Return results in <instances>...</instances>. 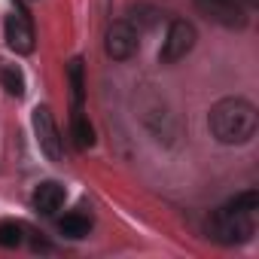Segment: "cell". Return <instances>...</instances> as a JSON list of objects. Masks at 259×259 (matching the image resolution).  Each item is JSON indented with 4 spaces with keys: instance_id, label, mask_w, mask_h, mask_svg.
Returning <instances> with one entry per match:
<instances>
[{
    "instance_id": "cell-14",
    "label": "cell",
    "mask_w": 259,
    "mask_h": 259,
    "mask_svg": "<svg viewBox=\"0 0 259 259\" xmlns=\"http://www.w3.org/2000/svg\"><path fill=\"white\" fill-rule=\"evenodd\" d=\"M226 204H229V207H235V210H247V213H256V210H259V192H256V189L238 192V195H235V198H229Z\"/></svg>"
},
{
    "instance_id": "cell-8",
    "label": "cell",
    "mask_w": 259,
    "mask_h": 259,
    "mask_svg": "<svg viewBox=\"0 0 259 259\" xmlns=\"http://www.w3.org/2000/svg\"><path fill=\"white\" fill-rule=\"evenodd\" d=\"M64 198H67V192H64V186L61 183H55V180H46V183H40L37 189H34V210L37 213H43V217H52L61 204H64Z\"/></svg>"
},
{
    "instance_id": "cell-12",
    "label": "cell",
    "mask_w": 259,
    "mask_h": 259,
    "mask_svg": "<svg viewBox=\"0 0 259 259\" xmlns=\"http://www.w3.org/2000/svg\"><path fill=\"white\" fill-rule=\"evenodd\" d=\"M67 82H70V98H73V110H82V98H85L82 58H73V61L67 64Z\"/></svg>"
},
{
    "instance_id": "cell-10",
    "label": "cell",
    "mask_w": 259,
    "mask_h": 259,
    "mask_svg": "<svg viewBox=\"0 0 259 259\" xmlns=\"http://www.w3.org/2000/svg\"><path fill=\"white\" fill-rule=\"evenodd\" d=\"M70 135H73L76 150H89L95 144V128L82 110H73V116H70Z\"/></svg>"
},
{
    "instance_id": "cell-9",
    "label": "cell",
    "mask_w": 259,
    "mask_h": 259,
    "mask_svg": "<svg viewBox=\"0 0 259 259\" xmlns=\"http://www.w3.org/2000/svg\"><path fill=\"white\" fill-rule=\"evenodd\" d=\"M144 122H147L150 132L156 135V141L174 144V138H177V122H174V116L168 110H150V113H144Z\"/></svg>"
},
{
    "instance_id": "cell-4",
    "label": "cell",
    "mask_w": 259,
    "mask_h": 259,
    "mask_svg": "<svg viewBox=\"0 0 259 259\" xmlns=\"http://www.w3.org/2000/svg\"><path fill=\"white\" fill-rule=\"evenodd\" d=\"M198 34H195V25L186 22V19H174L168 34H165V43H162V52H159V61L162 64H177L180 58H186L195 46Z\"/></svg>"
},
{
    "instance_id": "cell-1",
    "label": "cell",
    "mask_w": 259,
    "mask_h": 259,
    "mask_svg": "<svg viewBox=\"0 0 259 259\" xmlns=\"http://www.w3.org/2000/svg\"><path fill=\"white\" fill-rule=\"evenodd\" d=\"M256 125H259L256 107L244 98H223L210 107V116H207V128H210L213 141L226 147L250 144L256 135Z\"/></svg>"
},
{
    "instance_id": "cell-15",
    "label": "cell",
    "mask_w": 259,
    "mask_h": 259,
    "mask_svg": "<svg viewBox=\"0 0 259 259\" xmlns=\"http://www.w3.org/2000/svg\"><path fill=\"white\" fill-rule=\"evenodd\" d=\"M22 244V226L13 220L0 223V247H19Z\"/></svg>"
},
{
    "instance_id": "cell-11",
    "label": "cell",
    "mask_w": 259,
    "mask_h": 259,
    "mask_svg": "<svg viewBox=\"0 0 259 259\" xmlns=\"http://www.w3.org/2000/svg\"><path fill=\"white\" fill-rule=\"evenodd\" d=\"M89 229H92V220H89L85 213H67V217L58 220V232H61L64 238H73V241L85 238Z\"/></svg>"
},
{
    "instance_id": "cell-7",
    "label": "cell",
    "mask_w": 259,
    "mask_h": 259,
    "mask_svg": "<svg viewBox=\"0 0 259 259\" xmlns=\"http://www.w3.org/2000/svg\"><path fill=\"white\" fill-rule=\"evenodd\" d=\"M138 40H141V34L135 31V25L125 22V19H119V22H113L107 28L104 49H107V55L113 61H128V58L138 52Z\"/></svg>"
},
{
    "instance_id": "cell-13",
    "label": "cell",
    "mask_w": 259,
    "mask_h": 259,
    "mask_svg": "<svg viewBox=\"0 0 259 259\" xmlns=\"http://www.w3.org/2000/svg\"><path fill=\"white\" fill-rule=\"evenodd\" d=\"M0 85H4V92L10 98H25V73L16 64L0 67Z\"/></svg>"
},
{
    "instance_id": "cell-2",
    "label": "cell",
    "mask_w": 259,
    "mask_h": 259,
    "mask_svg": "<svg viewBox=\"0 0 259 259\" xmlns=\"http://www.w3.org/2000/svg\"><path fill=\"white\" fill-rule=\"evenodd\" d=\"M207 238L223 244V247H235V244H247L256 232V223H253V213L247 210H235L229 204L217 207L210 217H207Z\"/></svg>"
},
{
    "instance_id": "cell-6",
    "label": "cell",
    "mask_w": 259,
    "mask_h": 259,
    "mask_svg": "<svg viewBox=\"0 0 259 259\" xmlns=\"http://www.w3.org/2000/svg\"><path fill=\"white\" fill-rule=\"evenodd\" d=\"M13 4H16V13L7 16V25H4L7 46L13 52H19V55H31L34 52V25H31V16L22 7V0H13Z\"/></svg>"
},
{
    "instance_id": "cell-5",
    "label": "cell",
    "mask_w": 259,
    "mask_h": 259,
    "mask_svg": "<svg viewBox=\"0 0 259 259\" xmlns=\"http://www.w3.org/2000/svg\"><path fill=\"white\" fill-rule=\"evenodd\" d=\"M195 10L204 19H210V22H217L229 31H244L247 28V7L241 0H195Z\"/></svg>"
},
{
    "instance_id": "cell-3",
    "label": "cell",
    "mask_w": 259,
    "mask_h": 259,
    "mask_svg": "<svg viewBox=\"0 0 259 259\" xmlns=\"http://www.w3.org/2000/svg\"><path fill=\"white\" fill-rule=\"evenodd\" d=\"M31 122H34V135H37V144H40L43 156L49 162L61 165L64 162V138L58 135V125H55L49 107H37L34 116H31Z\"/></svg>"
}]
</instances>
